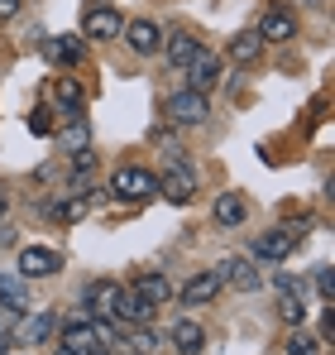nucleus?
I'll list each match as a JSON object with an SVG mask.
<instances>
[{
	"label": "nucleus",
	"mask_w": 335,
	"mask_h": 355,
	"mask_svg": "<svg viewBox=\"0 0 335 355\" xmlns=\"http://www.w3.org/2000/svg\"><path fill=\"white\" fill-rule=\"evenodd\" d=\"M57 341L72 355H106L111 351V327H101V322H62Z\"/></svg>",
	"instance_id": "nucleus-1"
},
{
	"label": "nucleus",
	"mask_w": 335,
	"mask_h": 355,
	"mask_svg": "<svg viewBox=\"0 0 335 355\" xmlns=\"http://www.w3.org/2000/svg\"><path fill=\"white\" fill-rule=\"evenodd\" d=\"M163 116H168V125H177V130H197V125H206V116H211L206 92H192V87L172 92V96L163 101Z\"/></svg>",
	"instance_id": "nucleus-2"
},
{
	"label": "nucleus",
	"mask_w": 335,
	"mask_h": 355,
	"mask_svg": "<svg viewBox=\"0 0 335 355\" xmlns=\"http://www.w3.org/2000/svg\"><path fill=\"white\" fill-rule=\"evenodd\" d=\"M111 197H120V202H149V197H159V173L125 164V168L111 173Z\"/></svg>",
	"instance_id": "nucleus-3"
},
{
	"label": "nucleus",
	"mask_w": 335,
	"mask_h": 355,
	"mask_svg": "<svg viewBox=\"0 0 335 355\" xmlns=\"http://www.w3.org/2000/svg\"><path fill=\"white\" fill-rule=\"evenodd\" d=\"M302 231H307V221H302V226H297V221H287V226H273V231H264V236L254 240V259H259V264H278V259H287Z\"/></svg>",
	"instance_id": "nucleus-4"
},
{
	"label": "nucleus",
	"mask_w": 335,
	"mask_h": 355,
	"mask_svg": "<svg viewBox=\"0 0 335 355\" xmlns=\"http://www.w3.org/2000/svg\"><path fill=\"white\" fill-rule=\"evenodd\" d=\"M120 29H125V15L115 10L111 0H91L87 5V19H82V34L87 39H106L111 44V39H120Z\"/></svg>",
	"instance_id": "nucleus-5"
},
{
	"label": "nucleus",
	"mask_w": 335,
	"mask_h": 355,
	"mask_svg": "<svg viewBox=\"0 0 335 355\" xmlns=\"http://www.w3.org/2000/svg\"><path fill=\"white\" fill-rule=\"evenodd\" d=\"M120 39H125V44H129V53H139V58L163 53V29H159L154 19H125Z\"/></svg>",
	"instance_id": "nucleus-6"
},
{
	"label": "nucleus",
	"mask_w": 335,
	"mask_h": 355,
	"mask_svg": "<svg viewBox=\"0 0 335 355\" xmlns=\"http://www.w3.org/2000/svg\"><path fill=\"white\" fill-rule=\"evenodd\" d=\"M159 197L177 202V207H182V202H192V197H197V173H192L182 159H172V164H168V173L159 178Z\"/></svg>",
	"instance_id": "nucleus-7"
},
{
	"label": "nucleus",
	"mask_w": 335,
	"mask_h": 355,
	"mask_svg": "<svg viewBox=\"0 0 335 355\" xmlns=\"http://www.w3.org/2000/svg\"><path fill=\"white\" fill-rule=\"evenodd\" d=\"M62 269V254L48 245H24L19 250V279H53Z\"/></svg>",
	"instance_id": "nucleus-8"
},
{
	"label": "nucleus",
	"mask_w": 335,
	"mask_h": 355,
	"mask_svg": "<svg viewBox=\"0 0 335 355\" xmlns=\"http://www.w3.org/2000/svg\"><path fill=\"white\" fill-rule=\"evenodd\" d=\"M216 274H221V284H235L239 293H254L259 284H264V274L254 269V259H244V254H230L216 264Z\"/></svg>",
	"instance_id": "nucleus-9"
},
{
	"label": "nucleus",
	"mask_w": 335,
	"mask_h": 355,
	"mask_svg": "<svg viewBox=\"0 0 335 355\" xmlns=\"http://www.w3.org/2000/svg\"><path fill=\"white\" fill-rule=\"evenodd\" d=\"M82 302H87V312H91L96 322H106V317H115V302H120V284H111V279H91V284L82 288Z\"/></svg>",
	"instance_id": "nucleus-10"
},
{
	"label": "nucleus",
	"mask_w": 335,
	"mask_h": 355,
	"mask_svg": "<svg viewBox=\"0 0 335 355\" xmlns=\"http://www.w3.org/2000/svg\"><path fill=\"white\" fill-rule=\"evenodd\" d=\"M182 72H187V87H192V92H211V87L221 82V58L201 49V53H197V58L187 62Z\"/></svg>",
	"instance_id": "nucleus-11"
},
{
	"label": "nucleus",
	"mask_w": 335,
	"mask_h": 355,
	"mask_svg": "<svg viewBox=\"0 0 335 355\" xmlns=\"http://www.w3.org/2000/svg\"><path fill=\"white\" fill-rule=\"evenodd\" d=\"M0 312H10V317L29 312V284L19 274H10V269H0Z\"/></svg>",
	"instance_id": "nucleus-12"
},
{
	"label": "nucleus",
	"mask_w": 335,
	"mask_h": 355,
	"mask_svg": "<svg viewBox=\"0 0 335 355\" xmlns=\"http://www.w3.org/2000/svg\"><path fill=\"white\" fill-rule=\"evenodd\" d=\"M221 288H225L221 274H216V269H201V274H192V279L182 284V302H187V307H206Z\"/></svg>",
	"instance_id": "nucleus-13"
},
{
	"label": "nucleus",
	"mask_w": 335,
	"mask_h": 355,
	"mask_svg": "<svg viewBox=\"0 0 335 355\" xmlns=\"http://www.w3.org/2000/svg\"><path fill=\"white\" fill-rule=\"evenodd\" d=\"M163 53H168V62L182 72L187 62L201 53V44H197V34H187V29H172V34H163Z\"/></svg>",
	"instance_id": "nucleus-14"
},
{
	"label": "nucleus",
	"mask_w": 335,
	"mask_h": 355,
	"mask_svg": "<svg viewBox=\"0 0 335 355\" xmlns=\"http://www.w3.org/2000/svg\"><path fill=\"white\" fill-rule=\"evenodd\" d=\"M172 346L177 355H201L206 351V331H201V322H192V317H182V322H172Z\"/></svg>",
	"instance_id": "nucleus-15"
},
{
	"label": "nucleus",
	"mask_w": 335,
	"mask_h": 355,
	"mask_svg": "<svg viewBox=\"0 0 335 355\" xmlns=\"http://www.w3.org/2000/svg\"><path fill=\"white\" fill-rule=\"evenodd\" d=\"M264 44H287L292 34H297V19L287 15V10H269L264 19H259V29H254Z\"/></svg>",
	"instance_id": "nucleus-16"
},
{
	"label": "nucleus",
	"mask_w": 335,
	"mask_h": 355,
	"mask_svg": "<svg viewBox=\"0 0 335 355\" xmlns=\"http://www.w3.org/2000/svg\"><path fill=\"white\" fill-rule=\"evenodd\" d=\"M211 216H216V226H244L249 207H244V197H239V192H221V197H216V207H211Z\"/></svg>",
	"instance_id": "nucleus-17"
},
{
	"label": "nucleus",
	"mask_w": 335,
	"mask_h": 355,
	"mask_svg": "<svg viewBox=\"0 0 335 355\" xmlns=\"http://www.w3.org/2000/svg\"><path fill=\"white\" fill-rule=\"evenodd\" d=\"M115 317H120V322H134V327H144V322L154 317V307H149L144 297L134 293V288H120V302H115Z\"/></svg>",
	"instance_id": "nucleus-18"
},
{
	"label": "nucleus",
	"mask_w": 335,
	"mask_h": 355,
	"mask_svg": "<svg viewBox=\"0 0 335 355\" xmlns=\"http://www.w3.org/2000/svg\"><path fill=\"white\" fill-rule=\"evenodd\" d=\"M134 293L144 297V302H149V307H163L168 297H172V284H168L163 274H159V269H154V274H139V279H134Z\"/></svg>",
	"instance_id": "nucleus-19"
},
{
	"label": "nucleus",
	"mask_w": 335,
	"mask_h": 355,
	"mask_svg": "<svg viewBox=\"0 0 335 355\" xmlns=\"http://www.w3.org/2000/svg\"><path fill=\"white\" fill-rule=\"evenodd\" d=\"M259 53H264V39H259L254 29H244V34H235V39H230V58L239 62V67L259 62Z\"/></svg>",
	"instance_id": "nucleus-20"
},
{
	"label": "nucleus",
	"mask_w": 335,
	"mask_h": 355,
	"mask_svg": "<svg viewBox=\"0 0 335 355\" xmlns=\"http://www.w3.org/2000/svg\"><path fill=\"white\" fill-rule=\"evenodd\" d=\"M57 331V317L53 312H34L29 322H24V331H19V341H29V346H39V341H48Z\"/></svg>",
	"instance_id": "nucleus-21"
},
{
	"label": "nucleus",
	"mask_w": 335,
	"mask_h": 355,
	"mask_svg": "<svg viewBox=\"0 0 335 355\" xmlns=\"http://www.w3.org/2000/svg\"><path fill=\"white\" fill-rule=\"evenodd\" d=\"M44 53H48L53 62H82V39L57 34V39H48V44H44Z\"/></svg>",
	"instance_id": "nucleus-22"
},
{
	"label": "nucleus",
	"mask_w": 335,
	"mask_h": 355,
	"mask_svg": "<svg viewBox=\"0 0 335 355\" xmlns=\"http://www.w3.org/2000/svg\"><path fill=\"white\" fill-rule=\"evenodd\" d=\"M278 317L287 322V327H307V302H302V293L278 288Z\"/></svg>",
	"instance_id": "nucleus-23"
},
{
	"label": "nucleus",
	"mask_w": 335,
	"mask_h": 355,
	"mask_svg": "<svg viewBox=\"0 0 335 355\" xmlns=\"http://www.w3.org/2000/svg\"><path fill=\"white\" fill-rule=\"evenodd\" d=\"M282 351H287V355H321V341H316L307 327H292L287 341H282Z\"/></svg>",
	"instance_id": "nucleus-24"
},
{
	"label": "nucleus",
	"mask_w": 335,
	"mask_h": 355,
	"mask_svg": "<svg viewBox=\"0 0 335 355\" xmlns=\"http://www.w3.org/2000/svg\"><path fill=\"white\" fill-rule=\"evenodd\" d=\"M53 96H57V106H62L67 116H82V87H77L72 77H62V82H57Z\"/></svg>",
	"instance_id": "nucleus-25"
},
{
	"label": "nucleus",
	"mask_w": 335,
	"mask_h": 355,
	"mask_svg": "<svg viewBox=\"0 0 335 355\" xmlns=\"http://www.w3.org/2000/svg\"><path fill=\"white\" fill-rule=\"evenodd\" d=\"M62 149H67V154H77V149H91V135H87V125H82V120H77L72 130H62Z\"/></svg>",
	"instance_id": "nucleus-26"
},
{
	"label": "nucleus",
	"mask_w": 335,
	"mask_h": 355,
	"mask_svg": "<svg viewBox=\"0 0 335 355\" xmlns=\"http://www.w3.org/2000/svg\"><path fill=\"white\" fill-rule=\"evenodd\" d=\"M316 293H321L326 307L335 302V274H331V264H321V269H316Z\"/></svg>",
	"instance_id": "nucleus-27"
},
{
	"label": "nucleus",
	"mask_w": 335,
	"mask_h": 355,
	"mask_svg": "<svg viewBox=\"0 0 335 355\" xmlns=\"http://www.w3.org/2000/svg\"><path fill=\"white\" fill-rule=\"evenodd\" d=\"M154 346H159V336H154V331H144V327L129 336V351H139V355H154Z\"/></svg>",
	"instance_id": "nucleus-28"
},
{
	"label": "nucleus",
	"mask_w": 335,
	"mask_h": 355,
	"mask_svg": "<svg viewBox=\"0 0 335 355\" xmlns=\"http://www.w3.org/2000/svg\"><path fill=\"white\" fill-rule=\"evenodd\" d=\"M29 130H34V135H53V111H48V106H39V111L29 116Z\"/></svg>",
	"instance_id": "nucleus-29"
},
{
	"label": "nucleus",
	"mask_w": 335,
	"mask_h": 355,
	"mask_svg": "<svg viewBox=\"0 0 335 355\" xmlns=\"http://www.w3.org/2000/svg\"><path fill=\"white\" fill-rule=\"evenodd\" d=\"M82 211H87V207H82L77 197H72V202H57V207H53V216H57V221H77Z\"/></svg>",
	"instance_id": "nucleus-30"
},
{
	"label": "nucleus",
	"mask_w": 335,
	"mask_h": 355,
	"mask_svg": "<svg viewBox=\"0 0 335 355\" xmlns=\"http://www.w3.org/2000/svg\"><path fill=\"white\" fill-rule=\"evenodd\" d=\"M19 15V0H0V19H15Z\"/></svg>",
	"instance_id": "nucleus-31"
},
{
	"label": "nucleus",
	"mask_w": 335,
	"mask_h": 355,
	"mask_svg": "<svg viewBox=\"0 0 335 355\" xmlns=\"http://www.w3.org/2000/svg\"><path fill=\"white\" fill-rule=\"evenodd\" d=\"M5 207H10V192H5V187H0V216H5Z\"/></svg>",
	"instance_id": "nucleus-32"
},
{
	"label": "nucleus",
	"mask_w": 335,
	"mask_h": 355,
	"mask_svg": "<svg viewBox=\"0 0 335 355\" xmlns=\"http://www.w3.org/2000/svg\"><path fill=\"white\" fill-rule=\"evenodd\" d=\"M0 336H5V317H0Z\"/></svg>",
	"instance_id": "nucleus-33"
},
{
	"label": "nucleus",
	"mask_w": 335,
	"mask_h": 355,
	"mask_svg": "<svg viewBox=\"0 0 335 355\" xmlns=\"http://www.w3.org/2000/svg\"><path fill=\"white\" fill-rule=\"evenodd\" d=\"M57 355H72V351H57Z\"/></svg>",
	"instance_id": "nucleus-34"
}]
</instances>
